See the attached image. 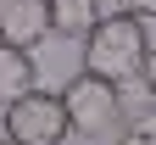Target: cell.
<instances>
[{
    "label": "cell",
    "instance_id": "6da1fadb",
    "mask_svg": "<svg viewBox=\"0 0 156 145\" xmlns=\"http://www.w3.org/2000/svg\"><path fill=\"white\" fill-rule=\"evenodd\" d=\"M145 50H151V28L134 11H101L95 28L84 34V73L128 84V78H140Z\"/></svg>",
    "mask_w": 156,
    "mask_h": 145
},
{
    "label": "cell",
    "instance_id": "7a4b0ae2",
    "mask_svg": "<svg viewBox=\"0 0 156 145\" xmlns=\"http://www.w3.org/2000/svg\"><path fill=\"white\" fill-rule=\"evenodd\" d=\"M62 106H67V123H73V134H89V140H101V134H117V123H123V89L112 84V78H95V73H73L62 89Z\"/></svg>",
    "mask_w": 156,
    "mask_h": 145
},
{
    "label": "cell",
    "instance_id": "3957f363",
    "mask_svg": "<svg viewBox=\"0 0 156 145\" xmlns=\"http://www.w3.org/2000/svg\"><path fill=\"white\" fill-rule=\"evenodd\" d=\"M6 134L11 145H67L73 134V123H67V106H62V95L56 89H23L17 100H6Z\"/></svg>",
    "mask_w": 156,
    "mask_h": 145
},
{
    "label": "cell",
    "instance_id": "277c9868",
    "mask_svg": "<svg viewBox=\"0 0 156 145\" xmlns=\"http://www.w3.org/2000/svg\"><path fill=\"white\" fill-rule=\"evenodd\" d=\"M45 34H50L45 0H0V45L34 50V45H39Z\"/></svg>",
    "mask_w": 156,
    "mask_h": 145
},
{
    "label": "cell",
    "instance_id": "5b68a950",
    "mask_svg": "<svg viewBox=\"0 0 156 145\" xmlns=\"http://www.w3.org/2000/svg\"><path fill=\"white\" fill-rule=\"evenodd\" d=\"M45 17H50V34H67V39H84L101 17V0H45Z\"/></svg>",
    "mask_w": 156,
    "mask_h": 145
},
{
    "label": "cell",
    "instance_id": "8992f818",
    "mask_svg": "<svg viewBox=\"0 0 156 145\" xmlns=\"http://www.w3.org/2000/svg\"><path fill=\"white\" fill-rule=\"evenodd\" d=\"M34 84H39L34 78V56L17 50V45H0V106L17 100L23 89H34Z\"/></svg>",
    "mask_w": 156,
    "mask_h": 145
},
{
    "label": "cell",
    "instance_id": "52a82bcc",
    "mask_svg": "<svg viewBox=\"0 0 156 145\" xmlns=\"http://www.w3.org/2000/svg\"><path fill=\"white\" fill-rule=\"evenodd\" d=\"M117 145H156V112H140V117L117 123Z\"/></svg>",
    "mask_w": 156,
    "mask_h": 145
},
{
    "label": "cell",
    "instance_id": "ba28073f",
    "mask_svg": "<svg viewBox=\"0 0 156 145\" xmlns=\"http://www.w3.org/2000/svg\"><path fill=\"white\" fill-rule=\"evenodd\" d=\"M117 11H134L140 23H156V0H117Z\"/></svg>",
    "mask_w": 156,
    "mask_h": 145
},
{
    "label": "cell",
    "instance_id": "9c48e42d",
    "mask_svg": "<svg viewBox=\"0 0 156 145\" xmlns=\"http://www.w3.org/2000/svg\"><path fill=\"white\" fill-rule=\"evenodd\" d=\"M140 84H145V95L156 100V45L145 50V67H140Z\"/></svg>",
    "mask_w": 156,
    "mask_h": 145
},
{
    "label": "cell",
    "instance_id": "30bf717a",
    "mask_svg": "<svg viewBox=\"0 0 156 145\" xmlns=\"http://www.w3.org/2000/svg\"><path fill=\"white\" fill-rule=\"evenodd\" d=\"M0 145H11V134H6V112H0Z\"/></svg>",
    "mask_w": 156,
    "mask_h": 145
}]
</instances>
